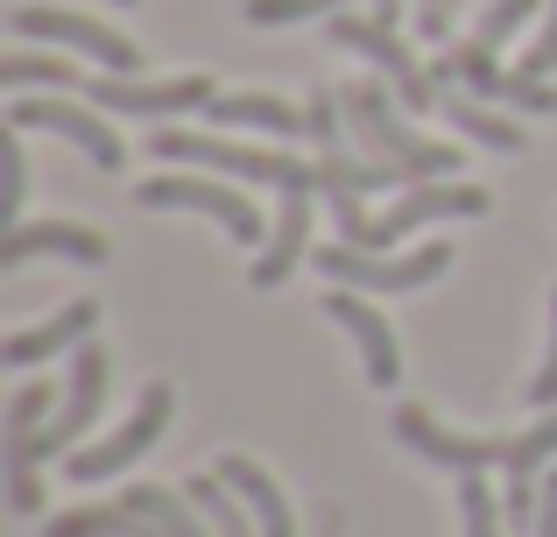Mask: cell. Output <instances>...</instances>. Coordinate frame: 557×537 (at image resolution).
<instances>
[{
    "label": "cell",
    "instance_id": "obj_24",
    "mask_svg": "<svg viewBox=\"0 0 557 537\" xmlns=\"http://www.w3.org/2000/svg\"><path fill=\"white\" fill-rule=\"evenodd\" d=\"M388 184H409L395 163H381V156H318V192L325 198H339V192H354V198H368V192H388Z\"/></svg>",
    "mask_w": 557,
    "mask_h": 537
},
{
    "label": "cell",
    "instance_id": "obj_20",
    "mask_svg": "<svg viewBox=\"0 0 557 537\" xmlns=\"http://www.w3.org/2000/svg\"><path fill=\"white\" fill-rule=\"evenodd\" d=\"M212 474L233 488V496L255 510V524H261V537H297V516H289V502H283V488L269 481V467L261 460H247V453H219L212 460Z\"/></svg>",
    "mask_w": 557,
    "mask_h": 537
},
{
    "label": "cell",
    "instance_id": "obj_29",
    "mask_svg": "<svg viewBox=\"0 0 557 537\" xmlns=\"http://www.w3.org/2000/svg\"><path fill=\"white\" fill-rule=\"evenodd\" d=\"M354 0H247V22L255 28H289V22H318V14H346Z\"/></svg>",
    "mask_w": 557,
    "mask_h": 537
},
{
    "label": "cell",
    "instance_id": "obj_10",
    "mask_svg": "<svg viewBox=\"0 0 557 537\" xmlns=\"http://www.w3.org/2000/svg\"><path fill=\"white\" fill-rule=\"evenodd\" d=\"M170 411H177V389H170V382H149V389H141V403H135V417H127L113 439L85 446V453H64V474H71V481H107V474L135 467V460L170 431Z\"/></svg>",
    "mask_w": 557,
    "mask_h": 537
},
{
    "label": "cell",
    "instance_id": "obj_22",
    "mask_svg": "<svg viewBox=\"0 0 557 537\" xmlns=\"http://www.w3.org/2000/svg\"><path fill=\"white\" fill-rule=\"evenodd\" d=\"M437 93H445V113H451V127H459L466 142H480V149H502V156L522 149V127L508 121V113H494L487 99H473L466 85H437Z\"/></svg>",
    "mask_w": 557,
    "mask_h": 537
},
{
    "label": "cell",
    "instance_id": "obj_33",
    "mask_svg": "<svg viewBox=\"0 0 557 537\" xmlns=\"http://www.w3.org/2000/svg\"><path fill=\"white\" fill-rule=\"evenodd\" d=\"M530 403L536 411H557V290H550V354H544V368L530 375Z\"/></svg>",
    "mask_w": 557,
    "mask_h": 537
},
{
    "label": "cell",
    "instance_id": "obj_35",
    "mask_svg": "<svg viewBox=\"0 0 557 537\" xmlns=\"http://www.w3.org/2000/svg\"><path fill=\"white\" fill-rule=\"evenodd\" d=\"M536 537H557V474H544V510H536Z\"/></svg>",
    "mask_w": 557,
    "mask_h": 537
},
{
    "label": "cell",
    "instance_id": "obj_21",
    "mask_svg": "<svg viewBox=\"0 0 557 537\" xmlns=\"http://www.w3.org/2000/svg\"><path fill=\"white\" fill-rule=\"evenodd\" d=\"M205 121L212 127H261V135H283V142H311L304 107H289V99H275V93H219L212 107H205Z\"/></svg>",
    "mask_w": 557,
    "mask_h": 537
},
{
    "label": "cell",
    "instance_id": "obj_27",
    "mask_svg": "<svg viewBox=\"0 0 557 537\" xmlns=\"http://www.w3.org/2000/svg\"><path fill=\"white\" fill-rule=\"evenodd\" d=\"M0 85H14V93H22V85H57V93H71V85H85V78L64 64V57H42V50H8V57H0Z\"/></svg>",
    "mask_w": 557,
    "mask_h": 537
},
{
    "label": "cell",
    "instance_id": "obj_11",
    "mask_svg": "<svg viewBox=\"0 0 557 537\" xmlns=\"http://www.w3.org/2000/svg\"><path fill=\"white\" fill-rule=\"evenodd\" d=\"M395 439L409 446L417 460H431V467H445V474H487V467H502L508 460V439H473V431H451V425H437L423 403H395Z\"/></svg>",
    "mask_w": 557,
    "mask_h": 537
},
{
    "label": "cell",
    "instance_id": "obj_17",
    "mask_svg": "<svg viewBox=\"0 0 557 537\" xmlns=\"http://www.w3.org/2000/svg\"><path fill=\"white\" fill-rule=\"evenodd\" d=\"M36 255H64V263L99 269L113 248H107V234H92V227H78V220H36V227L14 220L8 241H0V269H22V263H36Z\"/></svg>",
    "mask_w": 557,
    "mask_h": 537
},
{
    "label": "cell",
    "instance_id": "obj_31",
    "mask_svg": "<svg viewBox=\"0 0 557 537\" xmlns=\"http://www.w3.org/2000/svg\"><path fill=\"white\" fill-rule=\"evenodd\" d=\"M22 192H28V163H22V142L0 135V212H22Z\"/></svg>",
    "mask_w": 557,
    "mask_h": 537
},
{
    "label": "cell",
    "instance_id": "obj_28",
    "mask_svg": "<svg viewBox=\"0 0 557 537\" xmlns=\"http://www.w3.org/2000/svg\"><path fill=\"white\" fill-rule=\"evenodd\" d=\"M304 121H311V149H318V156H339V149H346V135H339V121H346L339 85H311V99H304Z\"/></svg>",
    "mask_w": 557,
    "mask_h": 537
},
{
    "label": "cell",
    "instance_id": "obj_34",
    "mask_svg": "<svg viewBox=\"0 0 557 537\" xmlns=\"http://www.w3.org/2000/svg\"><path fill=\"white\" fill-rule=\"evenodd\" d=\"M459 8H466V0H417V36L445 42V36H451V22H459Z\"/></svg>",
    "mask_w": 557,
    "mask_h": 537
},
{
    "label": "cell",
    "instance_id": "obj_7",
    "mask_svg": "<svg viewBox=\"0 0 557 537\" xmlns=\"http://www.w3.org/2000/svg\"><path fill=\"white\" fill-rule=\"evenodd\" d=\"M318 269H325V283H346V290H423V283H437V276L451 269V248L445 241H431V248H417V255H374V248H354V241H332V248H318L311 255Z\"/></svg>",
    "mask_w": 557,
    "mask_h": 537
},
{
    "label": "cell",
    "instance_id": "obj_4",
    "mask_svg": "<svg viewBox=\"0 0 557 537\" xmlns=\"http://www.w3.org/2000/svg\"><path fill=\"white\" fill-rule=\"evenodd\" d=\"M141 206L149 212H205V220H219L226 227V241H240V248H261L269 241V220H261V206L255 198H240L226 178H184V170H156L149 184H141Z\"/></svg>",
    "mask_w": 557,
    "mask_h": 537
},
{
    "label": "cell",
    "instance_id": "obj_32",
    "mask_svg": "<svg viewBox=\"0 0 557 537\" xmlns=\"http://www.w3.org/2000/svg\"><path fill=\"white\" fill-rule=\"evenodd\" d=\"M522 71H530V78H550L557 71V0H544V28H536V42L522 50Z\"/></svg>",
    "mask_w": 557,
    "mask_h": 537
},
{
    "label": "cell",
    "instance_id": "obj_16",
    "mask_svg": "<svg viewBox=\"0 0 557 537\" xmlns=\"http://www.w3.org/2000/svg\"><path fill=\"white\" fill-rule=\"evenodd\" d=\"M550 453H557V411H544L530 431H516L508 439V524L516 530H536V510H544V467H550Z\"/></svg>",
    "mask_w": 557,
    "mask_h": 537
},
{
    "label": "cell",
    "instance_id": "obj_3",
    "mask_svg": "<svg viewBox=\"0 0 557 537\" xmlns=\"http://www.w3.org/2000/svg\"><path fill=\"white\" fill-rule=\"evenodd\" d=\"M149 156L156 163H198L212 178H233V184H269V192H318V163L304 156H283V149H255V142H212V135H190V127L163 121L149 135Z\"/></svg>",
    "mask_w": 557,
    "mask_h": 537
},
{
    "label": "cell",
    "instance_id": "obj_19",
    "mask_svg": "<svg viewBox=\"0 0 557 537\" xmlns=\"http://www.w3.org/2000/svg\"><path fill=\"white\" fill-rule=\"evenodd\" d=\"M311 198L318 192H289L283 198V212H275V227H269V241H261V255H255V290H275L289 269L311 255Z\"/></svg>",
    "mask_w": 557,
    "mask_h": 537
},
{
    "label": "cell",
    "instance_id": "obj_9",
    "mask_svg": "<svg viewBox=\"0 0 557 537\" xmlns=\"http://www.w3.org/2000/svg\"><path fill=\"white\" fill-rule=\"evenodd\" d=\"M42 417H50V389L22 382L8 403V425H0V467H8V502L22 516L42 510Z\"/></svg>",
    "mask_w": 557,
    "mask_h": 537
},
{
    "label": "cell",
    "instance_id": "obj_14",
    "mask_svg": "<svg viewBox=\"0 0 557 537\" xmlns=\"http://www.w3.org/2000/svg\"><path fill=\"white\" fill-rule=\"evenodd\" d=\"M8 121H14V127H50V135L78 142L92 170H121V163H127V142L113 135L107 121H99V107H78V99H64V93H57V99H14Z\"/></svg>",
    "mask_w": 557,
    "mask_h": 537
},
{
    "label": "cell",
    "instance_id": "obj_2",
    "mask_svg": "<svg viewBox=\"0 0 557 537\" xmlns=\"http://www.w3.org/2000/svg\"><path fill=\"white\" fill-rule=\"evenodd\" d=\"M339 99H346V127H354V142L368 156H381V163H395L409 184L459 178L466 149H459V142H423L417 127H403V121H395V107H403V99H388V85L354 78V85H339Z\"/></svg>",
    "mask_w": 557,
    "mask_h": 537
},
{
    "label": "cell",
    "instance_id": "obj_18",
    "mask_svg": "<svg viewBox=\"0 0 557 537\" xmlns=\"http://www.w3.org/2000/svg\"><path fill=\"white\" fill-rule=\"evenodd\" d=\"M92 332H99V304L78 297V304H64L57 318H36V326L8 332V340H0V361H8V368H36V361L64 354V346H85Z\"/></svg>",
    "mask_w": 557,
    "mask_h": 537
},
{
    "label": "cell",
    "instance_id": "obj_30",
    "mask_svg": "<svg viewBox=\"0 0 557 537\" xmlns=\"http://www.w3.org/2000/svg\"><path fill=\"white\" fill-rule=\"evenodd\" d=\"M459 516H466V537H502V502L480 474H459Z\"/></svg>",
    "mask_w": 557,
    "mask_h": 537
},
{
    "label": "cell",
    "instance_id": "obj_1",
    "mask_svg": "<svg viewBox=\"0 0 557 537\" xmlns=\"http://www.w3.org/2000/svg\"><path fill=\"white\" fill-rule=\"evenodd\" d=\"M480 212H494V198L480 192V184H466V178L409 184V198H395L388 212H360V198H354V192L332 198L339 241H354V248H395L403 234H417V227H431V220H480Z\"/></svg>",
    "mask_w": 557,
    "mask_h": 537
},
{
    "label": "cell",
    "instance_id": "obj_5",
    "mask_svg": "<svg viewBox=\"0 0 557 537\" xmlns=\"http://www.w3.org/2000/svg\"><path fill=\"white\" fill-rule=\"evenodd\" d=\"M325 36L339 42V50H360L368 57V64L381 71V78L395 85V99H403L409 113H431V107H445V93H437V78H431V64H417V57H409V42L395 36L388 22H381V14H332L325 22Z\"/></svg>",
    "mask_w": 557,
    "mask_h": 537
},
{
    "label": "cell",
    "instance_id": "obj_25",
    "mask_svg": "<svg viewBox=\"0 0 557 537\" xmlns=\"http://www.w3.org/2000/svg\"><path fill=\"white\" fill-rule=\"evenodd\" d=\"M121 502H127L135 516H149L163 537H219L212 524H205L198 502H190V496H170V488H149V481H141V488H127Z\"/></svg>",
    "mask_w": 557,
    "mask_h": 537
},
{
    "label": "cell",
    "instance_id": "obj_36",
    "mask_svg": "<svg viewBox=\"0 0 557 537\" xmlns=\"http://www.w3.org/2000/svg\"><path fill=\"white\" fill-rule=\"evenodd\" d=\"M374 14H381V22L395 28V14H403V0H374Z\"/></svg>",
    "mask_w": 557,
    "mask_h": 537
},
{
    "label": "cell",
    "instance_id": "obj_13",
    "mask_svg": "<svg viewBox=\"0 0 557 537\" xmlns=\"http://www.w3.org/2000/svg\"><path fill=\"white\" fill-rule=\"evenodd\" d=\"M107 375H113V361H107V346H99V340L71 346V382H64V403H57V417L42 425V460L78 453L85 425H92L99 403H107Z\"/></svg>",
    "mask_w": 557,
    "mask_h": 537
},
{
    "label": "cell",
    "instance_id": "obj_26",
    "mask_svg": "<svg viewBox=\"0 0 557 537\" xmlns=\"http://www.w3.org/2000/svg\"><path fill=\"white\" fill-rule=\"evenodd\" d=\"M184 496H190V502H198V510H205V524H212L219 537H261V524H255V510H247V502L233 496V488L219 481V474H198V481H190Z\"/></svg>",
    "mask_w": 557,
    "mask_h": 537
},
{
    "label": "cell",
    "instance_id": "obj_15",
    "mask_svg": "<svg viewBox=\"0 0 557 537\" xmlns=\"http://www.w3.org/2000/svg\"><path fill=\"white\" fill-rule=\"evenodd\" d=\"M318 312L332 318V326H346L354 332V346H360V368H368V382L374 389H395V375H403V346H395V326L368 304V290H346V283H332L325 297H318Z\"/></svg>",
    "mask_w": 557,
    "mask_h": 537
},
{
    "label": "cell",
    "instance_id": "obj_23",
    "mask_svg": "<svg viewBox=\"0 0 557 537\" xmlns=\"http://www.w3.org/2000/svg\"><path fill=\"white\" fill-rule=\"evenodd\" d=\"M42 537H163L149 516H135L127 502H92V510H64L42 524Z\"/></svg>",
    "mask_w": 557,
    "mask_h": 537
},
{
    "label": "cell",
    "instance_id": "obj_8",
    "mask_svg": "<svg viewBox=\"0 0 557 537\" xmlns=\"http://www.w3.org/2000/svg\"><path fill=\"white\" fill-rule=\"evenodd\" d=\"M85 99L99 113H141V121H177V113H205L212 107V78H135V71H107V78H85Z\"/></svg>",
    "mask_w": 557,
    "mask_h": 537
},
{
    "label": "cell",
    "instance_id": "obj_6",
    "mask_svg": "<svg viewBox=\"0 0 557 537\" xmlns=\"http://www.w3.org/2000/svg\"><path fill=\"white\" fill-rule=\"evenodd\" d=\"M437 85H466L473 99H487V107H522V113H557V85L530 78V71H502V50H487L480 36L451 42L445 57L431 64Z\"/></svg>",
    "mask_w": 557,
    "mask_h": 537
},
{
    "label": "cell",
    "instance_id": "obj_12",
    "mask_svg": "<svg viewBox=\"0 0 557 537\" xmlns=\"http://www.w3.org/2000/svg\"><path fill=\"white\" fill-rule=\"evenodd\" d=\"M14 36H36V42H57V50H85L99 57L107 71H141V50L121 36V28L92 22V14H71V8H14L8 14Z\"/></svg>",
    "mask_w": 557,
    "mask_h": 537
},
{
    "label": "cell",
    "instance_id": "obj_37",
    "mask_svg": "<svg viewBox=\"0 0 557 537\" xmlns=\"http://www.w3.org/2000/svg\"><path fill=\"white\" fill-rule=\"evenodd\" d=\"M121 8H135V0H121Z\"/></svg>",
    "mask_w": 557,
    "mask_h": 537
}]
</instances>
